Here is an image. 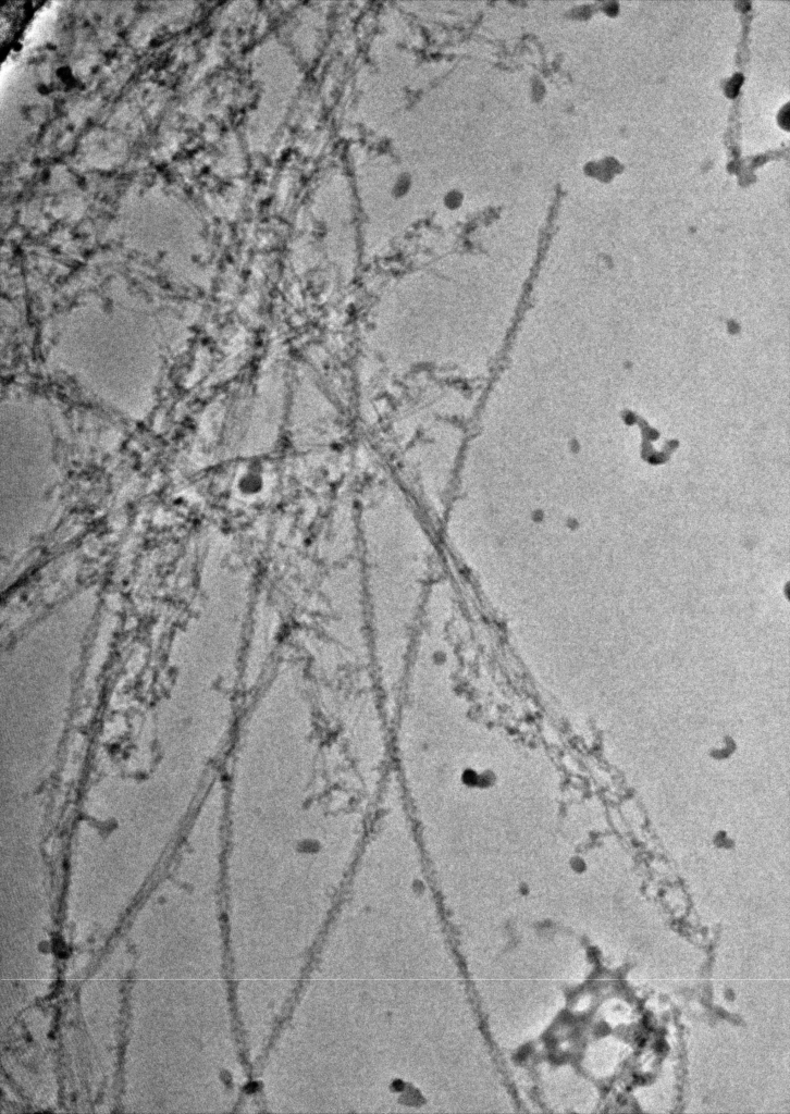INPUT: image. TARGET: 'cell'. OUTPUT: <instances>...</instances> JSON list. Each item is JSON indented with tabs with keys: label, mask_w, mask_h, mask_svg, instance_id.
I'll return each mask as SVG.
<instances>
[{
	"label": "cell",
	"mask_w": 790,
	"mask_h": 1114,
	"mask_svg": "<svg viewBox=\"0 0 790 1114\" xmlns=\"http://www.w3.org/2000/svg\"><path fill=\"white\" fill-rule=\"evenodd\" d=\"M251 692L236 781L240 844L268 872H343L373 825L374 696L345 671L294 666Z\"/></svg>",
	"instance_id": "1"
}]
</instances>
